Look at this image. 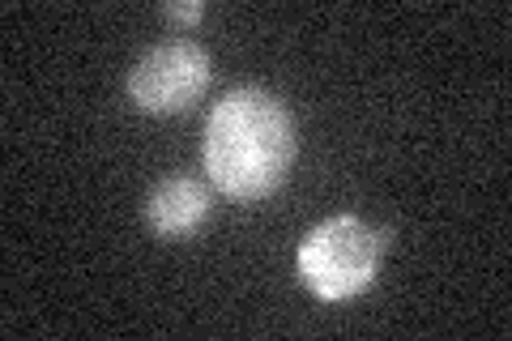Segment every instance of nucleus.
Wrapping results in <instances>:
<instances>
[{
    "mask_svg": "<svg viewBox=\"0 0 512 341\" xmlns=\"http://www.w3.org/2000/svg\"><path fill=\"white\" fill-rule=\"evenodd\" d=\"M299 150L295 116L269 90H231L205 124V171L231 201H265L291 175Z\"/></svg>",
    "mask_w": 512,
    "mask_h": 341,
    "instance_id": "f257e3e1",
    "label": "nucleus"
},
{
    "mask_svg": "<svg viewBox=\"0 0 512 341\" xmlns=\"http://www.w3.org/2000/svg\"><path fill=\"white\" fill-rule=\"evenodd\" d=\"M389 231H376L372 222L355 214H338L316 222L299 243L295 269L299 282L325 303H346L363 295L376 282L384 248H389Z\"/></svg>",
    "mask_w": 512,
    "mask_h": 341,
    "instance_id": "f03ea898",
    "label": "nucleus"
},
{
    "mask_svg": "<svg viewBox=\"0 0 512 341\" xmlns=\"http://www.w3.org/2000/svg\"><path fill=\"white\" fill-rule=\"evenodd\" d=\"M214 64L201 43H158L128 69V103L146 116H175L210 90Z\"/></svg>",
    "mask_w": 512,
    "mask_h": 341,
    "instance_id": "7ed1b4c3",
    "label": "nucleus"
},
{
    "mask_svg": "<svg viewBox=\"0 0 512 341\" xmlns=\"http://www.w3.org/2000/svg\"><path fill=\"white\" fill-rule=\"evenodd\" d=\"M210 188L188 180V175H171L146 197V222L158 239H188L197 235L205 218H210Z\"/></svg>",
    "mask_w": 512,
    "mask_h": 341,
    "instance_id": "20e7f679",
    "label": "nucleus"
},
{
    "mask_svg": "<svg viewBox=\"0 0 512 341\" xmlns=\"http://www.w3.org/2000/svg\"><path fill=\"white\" fill-rule=\"evenodd\" d=\"M163 18L180 22V26H197L205 18V5L201 0H171V5H163Z\"/></svg>",
    "mask_w": 512,
    "mask_h": 341,
    "instance_id": "39448f33",
    "label": "nucleus"
}]
</instances>
